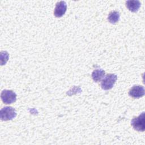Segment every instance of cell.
Wrapping results in <instances>:
<instances>
[{"label": "cell", "mask_w": 145, "mask_h": 145, "mask_svg": "<svg viewBox=\"0 0 145 145\" xmlns=\"http://www.w3.org/2000/svg\"><path fill=\"white\" fill-rule=\"evenodd\" d=\"M105 75V71L101 69H95L92 73V79L95 82H98L103 79Z\"/></svg>", "instance_id": "obj_8"}, {"label": "cell", "mask_w": 145, "mask_h": 145, "mask_svg": "<svg viewBox=\"0 0 145 145\" xmlns=\"http://www.w3.org/2000/svg\"><path fill=\"white\" fill-rule=\"evenodd\" d=\"M126 6L131 12H137L140 7V2L139 1L130 0L126 1Z\"/></svg>", "instance_id": "obj_7"}, {"label": "cell", "mask_w": 145, "mask_h": 145, "mask_svg": "<svg viewBox=\"0 0 145 145\" xmlns=\"http://www.w3.org/2000/svg\"><path fill=\"white\" fill-rule=\"evenodd\" d=\"M129 95L133 98H140L144 95V88L142 86H134L130 89Z\"/></svg>", "instance_id": "obj_5"}, {"label": "cell", "mask_w": 145, "mask_h": 145, "mask_svg": "<svg viewBox=\"0 0 145 145\" xmlns=\"http://www.w3.org/2000/svg\"><path fill=\"white\" fill-rule=\"evenodd\" d=\"M67 10V5L65 1H60L56 3L54 10V15L57 18L62 16Z\"/></svg>", "instance_id": "obj_6"}, {"label": "cell", "mask_w": 145, "mask_h": 145, "mask_svg": "<svg viewBox=\"0 0 145 145\" xmlns=\"http://www.w3.org/2000/svg\"><path fill=\"white\" fill-rule=\"evenodd\" d=\"M131 124L137 131H144L145 130L144 112H142L138 117L134 118L131 121Z\"/></svg>", "instance_id": "obj_2"}, {"label": "cell", "mask_w": 145, "mask_h": 145, "mask_svg": "<svg viewBox=\"0 0 145 145\" xmlns=\"http://www.w3.org/2000/svg\"><path fill=\"white\" fill-rule=\"evenodd\" d=\"M1 97L2 101L6 104L13 103L16 100V93L11 90H3L1 92Z\"/></svg>", "instance_id": "obj_4"}, {"label": "cell", "mask_w": 145, "mask_h": 145, "mask_svg": "<svg viewBox=\"0 0 145 145\" xmlns=\"http://www.w3.org/2000/svg\"><path fill=\"white\" fill-rule=\"evenodd\" d=\"M117 79V76L113 74H108L101 82V87L104 90L111 89Z\"/></svg>", "instance_id": "obj_1"}, {"label": "cell", "mask_w": 145, "mask_h": 145, "mask_svg": "<svg viewBox=\"0 0 145 145\" xmlns=\"http://www.w3.org/2000/svg\"><path fill=\"white\" fill-rule=\"evenodd\" d=\"M16 116L15 109L11 106H5L1 110V119L2 121L12 120Z\"/></svg>", "instance_id": "obj_3"}, {"label": "cell", "mask_w": 145, "mask_h": 145, "mask_svg": "<svg viewBox=\"0 0 145 145\" xmlns=\"http://www.w3.org/2000/svg\"><path fill=\"white\" fill-rule=\"evenodd\" d=\"M120 19V14L116 11H112L109 14L108 20L112 24H115L118 22Z\"/></svg>", "instance_id": "obj_9"}]
</instances>
